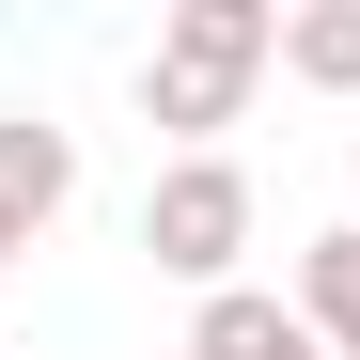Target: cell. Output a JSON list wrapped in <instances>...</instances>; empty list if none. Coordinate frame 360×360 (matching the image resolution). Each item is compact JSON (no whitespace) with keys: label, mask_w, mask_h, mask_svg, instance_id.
I'll return each mask as SVG.
<instances>
[{"label":"cell","mask_w":360,"mask_h":360,"mask_svg":"<svg viewBox=\"0 0 360 360\" xmlns=\"http://www.w3.org/2000/svg\"><path fill=\"white\" fill-rule=\"evenodd\" d=\"M266 63H282V16H266V0H172L157 47H141V126H172V157H219V126L251 110Z\"/></svg>","instance_id":"6da1fadb"},{"label":"cell","mask_w":360,"mask_h":360,"mask_svg":"<svg viewBox=\"0 0 360 360\" xmlns=\"http://www.w3.org/2000/svg\"><path fill=\"white\" fill-rule=\"evenodd\" d=\"M251 172H235V141L219 157H157V188H141V266L157 282H188V297H219L235 282V251H251Z\"/></svg>","instance_id":"7a4b0ae2"},{"label":"cell","mask_w":360,"mask_h":360,"mask_svg":"<svg viewBox=\"0 0 360 360\" xmlns=\"http://www.w3.org/2000/svg\"><path fill=\"white\" fill-rule=\"evenodd\" d=\"M188 360H329V345H314V314H297V297L219 282V297H188Z\"/></svg>","instance_id":"3957f363"},{"label":"cell","mask_w":360,"mask_h":360,"mask_svg":"<svg viewBox=\"0 0 360 360\" xmlns=\"http://www.w3.org/2000/svg\"><path fill=\"white\" fill-rule=\"evenodd\" d=\"M79 204V126H47V110H0V219L16 235H47Z\"/></svg>","instance_id":"277c9868"},{"label":"cell","mask_w":360,"mask_h":360,"mask_svg":"<svg viewBox=\"0 0 360 360\" xmlns=\"http://www.w3.org/2000/svg\"><path fill=\"white\" fill-rule=\"evenodd\" d=\"M282 297L314 314V345H329V360H360V219H329V235H297V266H282Z\"/></svg>","instance_id":"5b68a950"},{"label":"cell","mask_w":360,"mask_h":360,"mask_svg":"<svg viewBox=\"0 0 360 360\" xmlns=\"http://www.w3.org/2000/svg\"><path fill=\"white\" fill-rule=\"evenodd\" d=\"M282 79L297 94H360V0H297L282 16Z\"/></svg>","instance_id":"8992f818"},{"label":"cell","mask_w":360,"mask_h":360,"mask_svg":"<svg viewBox=\"0 0 360 360\" xmlns=\"http://www.w3.org/2000/svg\"><path fill=\"white\" fill-rule=\"evenodd\" d=\"M16 251H32V235H16V219H0V266H16Z\"/></svg>","instance_id":"52a82bcc"},{"label":"cell","mask_w":360,"mask_h":360,"mask_svg":"<svg viewBox=\"0 0 360 360\" xmlns=\"http://www.w3.org/2000/svg\"><path fill=\"white\" fill-rule=\"evenodd\" d=\"M345 188H360V141H345ZM345 219H360V204H345Z\"/></svg>","instance_id":"ba28073f"}]
</instances>
